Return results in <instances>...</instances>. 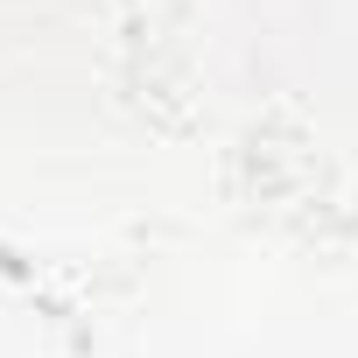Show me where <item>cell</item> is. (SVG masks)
<instances>
[]
</instances>
